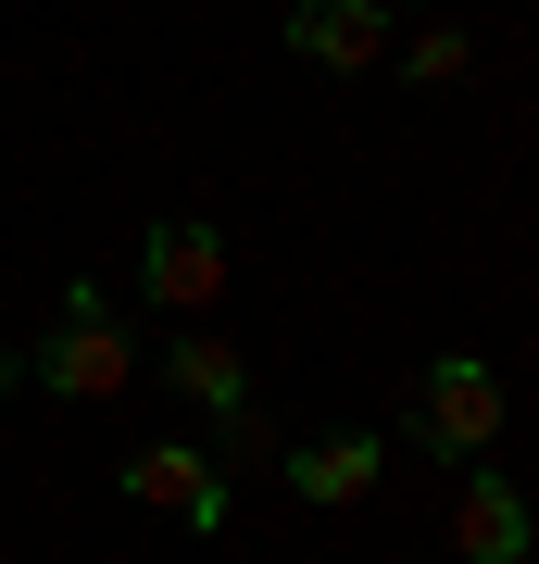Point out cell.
<instances>
[{
  "instance_id": "obj_4",
  "label": "cell",
  "mask_w": 539,
  "mask_h": 564,
  "mask_svg": "<svg viewBox=\"0 0 539 564\" xmlns=\"http://www.w3.org/2000/svg\"><path fill=\"white\" fill-rule=\"evenodd\" d=\"M139 276H151V302H163V314H188V326H201V314L226 302V239H214V226H188V214H163V226H151V251H139Z\"/></svg>"
},
{
  "instance_id": "obj_10",
  "label": "cell",
  "mask_w": 539,
  "mask_h": 564,
  "mask_svg": "<svg viewBox=\"0 0 539 564\" xmlns=\"http://www.w3.org/2000/svg\"><path fill=\"white\" fill-rule=\"evenodd\" d=\"M0 389H13V364H0Z\"/></svg>"
},
{
  "instance_id": "obj_9",
  "label": "cell",
  "mask_w": 539,
  "mask_h": 564,
  "mask_svg": "<svg viewBox=\"0 0 539 564\" xmlns=\"http://www.w3.org/2000/svg\"><path fill=\"white\" fill-rule=\"evenodd\" d=\"M464 63H477V39H464V25H414V51H401V76H414V88H452Z\"/></svg>"
},
{
  "instance_id": "obj_1",
  "label": "cell",
  "mask_w": 539,
  "mask_h": 564,
  "mask_svg": "<svg viewBox=\"0 0 539 564\" xmlns=\"http://www.w3.org/2000/svg\"><path fill=\"white\" fill-rule=\"evenodd\" d=\"M126 377H139V351H126V326L100 314V289H63V314L39 339V389L51 402H126Z\"/></svg>"
},
{
  "instance_id": "obj_7",
  "label": "cell",
  "mask_w": 539,
  "mask_h": 564,
  "mask_svg": "<svg viewBox=\"0 0 539 564\" xmlns=\"http://www.w3.org/2000/svg\"><path fill=\"white\" fill-rule=\"evenodd\" d=\"M163 389H188V402H201V414H251V364H239V351H226V339H214V326H188V339H176V351H163Z\"/></svg>"
},
{
  "instance_id": "obj_2",
  "label": "cell",
  "mask_w": 539,
  "mask_h": 564,
  "mask_svg": "<svg viewBox=\"0 0 539 564\" xmlns=\"http://www.w3.org/2000/svg\"><path fill=\"white\" fill-rule=\"evenodd\" d=\"M414 426L427 452H452V464H489V440H502V364H477V351H440L414 377Z\"/></svg>"
},
{
  "instance_id": "obj_5",
  "label": "cell",
  "mask_w": 539,
  "mask_h": 564,
  "mask_svg": "<svg viewBox=\"0 0 539 564\" xmlns=\"http://www.w3.org/2000/svg\"><path fill=\"white\" fill-rule=\"evenodd\" d=\"M289 51L326 76H377L389 63V0H289Z\"/></svg>"
},
{
  "instance_id": "obj_6",
  "label": "cell",
  "mask_w": 539,
  "mask_h": 564,
  "mask_svg": "<svg viewBox=\"0 0 539 564\" xmlns=\"http://www.w3.org/2000/svg\"><path fill=\"white\" fill-rule=\"evenodd\" d=\"M126 489H139L151 514L201 527V540L226 527V477H214V452H188V440H151V452H126Z\"/></svg>"
},
{
  "instance_id": "obj_8",
  "label": "cell",
  "mask_w": 539,
  "mask_h": 564,
  "mask_svg": "<svg viewBox=\"0 0 539 564\" xmlns=\"http://www.w3.org/2000/svg\"><path fill=\"white\" fill-rule=\"evenodd\" d=\"M377 440H364V426H339V440H314V452H289V489H301V502H326V514H339V502H364V489H377Z\"/></svg>"
},
{
  "instance_id": "obj_11",
  "label": "cell",
  "mask_w": 539,
  "mask_h": 564,
  "mask_svg": "<svg viewBox=\"0 0 539 564\" xmlns=\"http://www.w3.org/2000/svg\"><path fill=\"white\" fill-rule=\"evenodd\" d=\"M527 13H539V0H527Z\"/></svg>"
},
{
  "instance_id": "obj_3",
  "label": "cell",
  "mask_w": 539,
  "mask_h": 564,
  "mask_svg": "<svg viewBox=\"0 0 539 564\" xmlns=\"http://www.w3.org/2000/svg\"><path fill=\"white\" fill-rule=\"evenodd\" d=\"M452 552H464V564H527V552H539V514H527V489L502 477V464H464V489H452Z\"/></svg>"
}]
</instances>
